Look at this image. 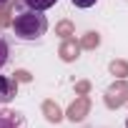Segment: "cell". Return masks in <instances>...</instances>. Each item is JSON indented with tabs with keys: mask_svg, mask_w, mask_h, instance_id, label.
Returning <instances> with one entry per match:
<instances>
[{
	"mask_svg": "<svg viewBox=\"0 0 128 128\" xmlns=\"http://www.w3.org/2000/svg\"><path fill=\"white\" fill-rule=\"evenodd\" d=\"M13 33L20 40H40L48 33V18L43 15V10H33L23 5L13 15Z\"/></svg>",
	"mask_w": 128,
	"mask_h": 128,
	"instance_id": "cell-1",
	"label": "cell"
},
{
	"mask_svg": "<svg viewBox=\"0 0 128 128\" xmlns=\"http://www.w3.org/2000/svg\"><path fill=\"white\" fill-rule=\"evenodd\" d=\"M18 96V83L10 76H0V106H8Z\"/></svg>",
	"mask_w": 128,
	"mask_h": 128,
	"instance_id": "cell-2",
	"label": "cell"
},
{
	"mask_svg": "<svg viewBox=\"0 0 128 128\" xmlns=\"http://www.w3.org/2000/svg\"><path fill=\"white\" fill-rule=\"evenodd\" d=\"M0 128H25V118L15 110H0Z\"/></svg>",
	"mask_w": 128,
	"mask_h": 128,
	"instance_id": "cell-3",
	"label": "cell"
},
{
	"mask_svg": "<svg viewBox=\"0 0 128 128\" xmlns=\"http://www.w3.org/2000/svg\"><path fill=\"white\" fill-rule=\"evenodd\" d=\"M58 3V0H23V5H28V8H33V10H48V8H53Z\"/></svg>",
	"mask_w": 128,
	"mask_h": 128,
	"instance_id": "cell-4",
	"label": "cell"
},
{
	"mask_svg": "<svg viewBox=\"0 0 128 128\" xmlns=\"http://www.w3.org/2000/svg\"><path fill=\"white\" fill-rule=\"evenodd\" d=\"M8 60H10V43L0 35V70L8 66Z\"/></svg>",
	"mask_w": 128,
	"mask_h": 128,
	"instance_id": "cell-5",
	"label": "cell"
},
{
	"mask_svg": "<svg viewBox=\"0 0 128 128\" xmlns=\"http://www.w3.org/2000/svg\"><path fill=\"white\" fill-rule=\"evenodd\" d=\"M70 3H73L76 8H93L98 0H70Z\"/></svg>",
	"mask_w": 128,
	"mask_h": 128,
	"instance_id": "cell-6",
	"label": "cell"
},
{
	"mask_svg": "<svg viewBox=\"0 0 128 128\" xmlns=\"http://www.w3.org/2000/svg\"><path fill=\"white\" fill-rule=\"evenodd\" d=\"M5 3H8V0H0V8H3V5H5Z\"/></svg>",
	"mask_w": 128,
	"mask_h": 128,
	"instance_id": "cell-7",
	"label": "cell"
},
{
	"mask_svg": "<svg viewBox=\"0 0 128 128\" xmlns=\"http://www.w3.org/2000/svg\"><path fill=\"white\" fill-rule=\"evenodd\" d=\"M126 128H128V118H126Z\"/></svg>",
	"mask_w": 128,
	"mask_h": 128,
	"instance_id": "cell-8",
	"label": "cell"
}]
</instances>
